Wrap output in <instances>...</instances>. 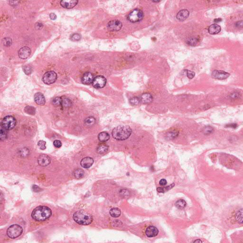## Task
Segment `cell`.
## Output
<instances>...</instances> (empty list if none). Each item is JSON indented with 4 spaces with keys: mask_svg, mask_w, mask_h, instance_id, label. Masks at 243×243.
Segmentation results:
<instances>
[{
    "mask_svg": "<svg viewBox=\"0 0 243 243\" xmlns=\"http://www.w3.org/2000/svg\"><path fill=\"white\" fill-rule=\"evenodd\" d=\"M52 215L51 210L47 206H40L33 210L31 216L38 221H43L50 218Z\"/></svg>",
    "mask_w": 243,
    "mask_h": 243,
    "instance_id": "obj_1",
    "label": "cell"
},
{
    "mask_svg": "<svg viewBox=\"0 0 243 243\" xmlns=\"http://www.w3.org/2000/svg\"><path fill=\"white\" fill-rule=\"evenodd\" d=\"M131 129L128 125H119L115 127L112 131V136L118 141L126 140L131 135Z\"/></svg>",
    "mask_w": 243,
    "mask_h": 243,
    "instance_id": "obj_2",
    "label": "cell"
},
{
    "mask_svg": "<svg viewBox=\"0 0 243 243\" xmlns=\"http://www.w3.org/2000/svg\"><path fill=\"white\" fill-rule=\"evenodd\" d=\"M73 219L77 223L84 226L90 224L93 219L90 214L83 210L76 212L73 215Z\"/></svg>",
    "mask_w": 243,
    "mask_h": 243,
    "instance_id": "obj_3",
    "label": "cell"
},
{
    "mask_svg": "<svg viewBox=\"0 0 243 243\" xmlns=\"http://www.w3.org/2000/svg\"><path fill=\"white\" fill-rule=\"evenodd\" d=\"M23 232V229L18 225L10 226L7 230V235L10 238H16L20 236Z\"/></svg>",
    "mask_w": 243,
    "mask_h": 243,
    "instance_id": "obj_4",
    "label": "cell"
},
{
    "mask_svg": "<svg viewBox=\"0 0 243 243\" xmlns=\"http://www.w3.org/2000/svg\"><path fill=\"white\" fill-rule=\"evenodd\" d=\"M144 16V13L142 10L139 9H134L129 13L127 19L131 23H137L142 20Z\"/></svg>",
    "mask_w": 243,
    "mask_h": 243,
    "instance_id": "obj_5",
    "label": "cell"
},
{
    "mask_svg": "<svg viewBox=\"0 0 243 243\" xmlns=\"http://www.w3.org/2000/svg\"><path fill=\"white\" fill-rule=\"evenodd\" d=\"M16 121L15 118L12 116H7L3 119L2 127L6 130L13 129L15 126Z\"/></svg>",
    "mask_w": 243,
    "mask_h": 243,
    "instance_id": "obj_6",
    "label": "cell"
},
{
    "mask_svg": "<svg viewBox=\"0 0 243 243\" xmlns=\"http://www.w3.org/2000/svg\"><path fill=\"white\" fill-rule=\"evenodd\" d=\"M57 74L53 71H50L45 73L42 77V81L47 84H52L57 79Z\"/></svg>",
    "mask_w": 243,
    "mask_h": 243,
    "instance_id": "obj_7",
    "label": "cell"
},
{
    "mask_svg": "<svg viewBox=\"0 0 243 243\" xmlns=\"http://www.w3.org/2000/svg\"><path fill=\"white\" fill-rule=\"evenodd\" d=\"M107 84V80L102 76H98L95 77L92 83L93 87L96 88H102Z\"/></svg>",
    "mask_w": 243,
    "mask_h": 243,
    "instance_id": "obj_8",
    "label": "cell"
},
{
    "mask_svg": "<svg viewBox=\"0 0 243 243\" xmlns=\"http://www.w3.org/2000/svg\"><path fill=\"white\" fill-rule=\"evenodd\" d=\"M230 74L227 72L222 70H214L212 73V77L216 80H224L228 78Z\"/></svg>",
    "mask_w": 243,
    "mask_h": 243,
    "instance_id": "obj_9",
    "label": "cell"
},
{
    "mask_svg": "<svg viewBox=\"0 0 243 243\" xmlns=\"http://www.w3.org/2000/svg\"><path fill=\"white\" fill-rule=\"evenodd\" d=\"M122 27V23L118 20H113L107 24V28L111 31H119L121 29Z\"/></svg>",
    "mask_w": 243,
    "mask_h": 243,
    "instance_id": "obj_10",
    "label": "cell"
},
{
    "mask_svg": "<svg viewBox=\"0 0 243 243\" xmlns=\"http://www.w3.org/2000/svg\"><path fill=\"white\" fill-rule=\"evenodd\" d=\"M51 159L49 156L46 154H42L39 157L38 162L40 166L42 167L47 166L50 163Z\"/></svg>",
    "mask_w": 243,
    "mask_h": 243,
    "instance_id": "obj_11",
    "label": "cell"
},
{
    "mask_svg": "<svg viewBox=\"0 0 243 243\" xmlns=\"http://www.w3.org/2000/svg\"><path fill=\"white\" fill-rule=\"evenodd\" d=\"M94 78L93 75L91 73L86 72L82 76L81 81L84 84H90L93 83Z\"/></svg>",
    "mask_w": 243,
    "mask_h": 243,
    "instance_id": "obj_12",
    "label": "cell"
},
{
    "mask_svg": "<svg viewBox=\"0 0 243 243\" xmlns=\"http://www.w3.org/2000/svg\"><path fill=\"white\" fill-rule=\"evenodd\" d=\"M31 50L27 47H24L20 49L18 52V56L22 59H26L30 56Z\"/></svg>",
    "mask_w": 243,
    "mask_h": 243,
    "instance_id": "obj_13",
    "label": "cell"
},
{
    "mask_svg": "<svg viewBox=\"0 0 243 243\" xmlns=\"http://www.w3.org/2000/svg\"><path fill=\"white\" fill-rule=\"evenodd\" d=\"M159 230L154 226H149L145 230V234L148 237H154L158 235Z\"/></svg>",
    "mask_w": 243,
    "mask_h": 243,
    "instance_id": "obj_14",
    "label": "cell"
},
{
    "mask_svg": "<svg viewBox=\"0 0 243 243\" xmlns=\"http://www.w3.org/2000/svg\"><path fill=\"white\" fill-rule=\"evenodd\" d=\"M93 163H94V160L93 159V158L89 157H87L82 159L80 162V164H81V166L82 167H83L84 168L87 169V168H89L90 167L92 166Z\"/></svg>",
    "mask_w": 243,
    "mask_h": 243,
    "instance_id": "obj_15",
    "label": "cell"
},
{
    "mask_svg": "<svg viewBox=\"0 0 243 243\" xmlns=\"http://www.w3.org/2000/svg\"><path fill=\"white\" fill-rule=\"evenodd\" d=\"M78 1L76 0L70 1H62L60 2V4L63 7L66 9H71L77 5Z\"/></svg>",
    "mask_w": 243,
    "mask_h": 243,
    "instance_id": "obj_16",
    "label": "cell"
},
{
    "mask_svg": "<svg viewBox=\"0 0 243 243\" xmlns=\"http://www.w3.org/2000/svg\"><path fill=\"white\" fill-rule=\"evenodd\" d=\"M34 101L35 103L40 105H43L46 103L45 97L41 93H37L34 95Z\"/></svg>",
    "mask_w": 243,
    "mask_h": 243,
    "instance_id": "obj_17",
    "label": "cell"
},
{
    "mask_svg": "<svg viewBox=\"0 0 243 243\" xmlns=\"http://www.w3.org/2000/svg\"><path fill=\"white\" fill-rule=\"evenodd\" d=\"M221 28L219 25L214 24L210 25L208 29V31L210 34L215 35L220 32Z\"/></svg>",
    "mask_w": 243,
    "mask_h": 243,
    "instance_id": "obj_18",
    "label": "cell"
},
{
    "mask_svg": "<svg viewBox=\"0 0 243 243\" xmlns=\"http://www.w3.org/2000/svg\"><path fill=\"white\" fill-rule=\"evenodd\" d=\"M189 12L188 10H182L178 13L176 17L179 20L183 21L186 20L189 17Z\"/></svg>",
    "mask_w": 243,
    "mask_h": 243,
    "instance_id": "obj_19",
    "label": "cell"
},
{
    "mask_svg": "<svg viewBox=\"0 0 243 243\" xmlns=\"http://www.w3.org/2000/svg\"><path fill=\"white\" fill-rule=\"evenodd\" d=\"M140 100L144 104H149L152 101V97L149 93H144L141 95Z\"/></svg>",
    "mask_w": 243,
    "mask_h": 243,
    "instance_id": "obj_20",
    "label": "cell"
},
{
    "mask_svg": "<svg viewBox=\"0 0 243 243\" xmlns=\"http://www.w3.org/2000/svg\"><path fill=\"white\" fill-rule=\"evenodd\" d=\"M98 139L101 142H105L109 140L110 139L109 134L105 131H103L100 133L98 135Z\"/></svg>",
    "mask_w": 243,
    "mask_h": 243,
    "instance_id": "obj_21",
    "label": "cell"
},
{
    "mask_svg": "<svg viewBox=\"0 0 243 243\" xmlns=\"http://www.w3.org/2000/svg\"><path fill=\"white\" fill-rule=\"evenodd\" d=\"M110 214L113 218H118L121 214V211L120 209L117 208H113L110 211Z\"/></svg>",
    "mask_w": 243,
    "mask_h": 243,
    "instance_id": "obj_22",
    "label": "cell"
},
{
    "mask_svg": "<svg viewBox=\"0 0 243 243\" xmlns=\"http://www.w3.org/2000/svg\"><path fill=\"white\" fill-rule=\"evenodd\" d=\"M72 105V102L70 99L66 97H61V105L64 107H70Z\"/></svg>",
    "mask_w": 243,
    "mask_h": 243,
    "instance_id": "obj_23",
    "label": "cell"
},
{
    "mask_svg": "<svg viewBox=\"0 0 243 243\" xmlns=\"http://www.w3.org/2000/svg\"><path fill=\"white\" fill-rule=\"evenodd\" d=\"M108 150V146L104 144H100L97 148V152L99 154H104L107 152Z\"/></svg>",
    "mask_w": 243,
    "mask_h": 243,
    "instance_id": "obj_24",
    "label": "cell"
},
{
    "mask_svg": "<svg viewBox=\"0 0 243 243\" xmlns=\"http://www.w3.org/2000/svg\"><path fill=\"white\" fill-rule=\"evenodd\" d=\"M73 175L77 179H81L84 176V171L81 169H77L73 171Z\"/></svg>",
    "mask_w": 243,
    "mask_h": 243,
    "instance_id": "obj_25",
    "label": "cell"
},
{
    "mask_svg": "<svg viewBox=\"0 0 243 243\" xmlns=\"http://www.w3.org/2000/svg\"><path fill=\"white\" fill-rule=\"evenodd\" d=\"M186 201L183 199H179L178 201H176L175 203V206L176 207L179 209H183L185 208L186 206Z\"/></svg>",
    "mask_w": 243,
    "mask_h": 243,
    "instance_id": "obj_26",
    "label": "cell"
},
{
    "mask_svg": "<svg viewBox=\"0 0 243 243\" xmlns=\"http://www.w3.org/2000/svg\"><path fill=\"white\" fill-rule=\"evenodd\" d=\"M174 186V184L173 183L169 185L168 186H167L165 187H159L157 189V191L159 192L160 193H164L166 191H168L170 189H172Z\"/></svg>",
    "mask_w": 243,
    "mask_h": 243,
    "instance_id": "obj_27",
    "label": "cell"
},
{
    "mask_svg": "<svg viewBox=\"0 0 243 243\" xmlns=\"http://www.w3.org/2000/svg\"><path fill=\"white\" fill-rule=\"evenodd\" d=\"M96 119L93 117H88L84 120V124L87 126H92L95 124Z\"/></svg>",
    "mask_w": 243,
    "mask_h": 243,
    "instance_id": "obj_28",
    "label": "cell"
},
{
    "mask_svg": "<svg viewBox=\"0 0 243 243\" xmlns=\"http://www.w3.org/2000/svg\"><path fill=\"white\" fill-rule=\"evenodd\" d=\"M24 111L26 113L30 115L35 114L36 109L32 106H26L24 108Z\"/></svg>",
    "mask_w": 243,
    "mask_h": 243,
    "instance_id": "obj_29",
    "label": "cell"
},
{
    "mask_svg": "<svg viewBox=\"0 0 243 243\" xmlns=\"http://www.w3.org/2000/svg\"><path fill=\"white\" fill-rule=\"evenodd\" d=\"M236 220L239 223L242 224L243 223V209L241 208L240 210L236 214Z\"/></svg>",
    "mask_w": 243,
    "mask_h": 243,
    "instance_id": "obj_30",
    "label": "cell"
},
{
    "mask_svg": "<svg viewBox=\"0 0 243 243\" xmlns=\"http://www.w3.org/2000/svg\"><path fill=\"white\" fill-rule=\"evenodd\" d=\"M52 104L56 107H58V106L61 105V97H55L52 100Z\"/></svg>",
    "mask_w": 243,
    "mask_h": 243,
    "instance_id": "obj_31",
    "label": "cell"
},
{
    "mask_svg": "<svg viewBox=\"0 0 243 243\" xmlns=\"http://www.w3.org/2000/svg\"><path fill=\"white\" fill-rule=\"evenodd\" d=\"M204 134H212L214 131V129L212 127L210 126H207L205 127L203 130Z\"/></svg>",
    "mask_w": 243,
    "mask_h": 243,
    "instance_id": "obj_32",
    "label": "cell"
},
{
    "mask_svg": "<svg viewBox=\"0 0 243 243\" xmlns=\"http://www.w3.org/2000/svg\"><path fill=\"white\" fill-rule=\"evenodd\" d=\"M140 101H141V100L139 99L138 97H134L133 98H131L130 100V103L132 105H138L140 103Z\"/></svg>",
    "mask_w": 243,
    "mask_h": 243,
    "instance_id": "obj_33",
    "label": "cell"
},
{
    "mask_svg": "<svg viewBox=\"0 0 243 243\" xmlns=\"http://www.w3.org/2000/svg\"><path fill=\"white\" fill-rule=\"evenodd\" d=\"M6 138H7V134L6 132V130L2 127L1 129V133H0V139L2 141H4Z\"/></svg>",
    "mask_w": 243,
    "mask_h": 243,
    "instance_id": "obj_34",
    "label": "cell"
},
{
    "mask_svg": "<svg viewBox=\"0 0 243 243\" xmlns=\"http://www.w3.org/2000/svg\"><path fill=\"white\" fill-rule=\"evenodd\" d=\"M3 44L6 47H9L12 44V40L10 38H5L3 40Z\"/></svg>",
    "mask_w": 243,
    "mask_h": 243,
    "instance_id": "obj_35",
    "label": "cell"
},
{
    "mask_svg": "<svg viewBox=\"0 0 243 243\" xmlns=\"http://www.w3.org/2000/svg\"><path fill=\"white\" fill-rule=\"evenodd\" d=\"M198 43V40L196 38H191L187 41V43L191 46H195Z\"/></svg>",
    "mask_w": 243,
    "mask_h": 243,
    "instance_id": "obj_36",
    "label": "cell"
},
{
    "mask_svg": "<svg viewBox=\"0 0 243 243\" xmlns=\"http://www.w3.org/2000/svg\"><path fill=\"white\" fill-rule=\"evenodd\" d=\"M46 142L45 141L43 140H40L38 143V146L40 149L43 150L46 148Z\"/></svg>",
    "mask_w": 243,
    "mask_h": 243,
    "instance_id": "obj_37",
    "label": "cell"
},
{
    "mask_svg": "<svg viewBox=\"0 0 243 243\" xmlns=\"http://www.w3.org/2000/svg\"><path fill=\"white\" fill-rule=\"evenodd\" d=\"M23 70L26 74L29 75L32 72V68L30 66H26L23 67Z\"/></svg>",
    "mask_w": 243,
    "mask_h": 243,
    "instance_id": "obj_38",
    "label": "cell"
},
{
    "mask_svg": "<svg viewBox=\"0 0 243 243\" xmlns=\"http://www.w3.org/2000/svg\"><path fill=\"white\" fill-rule=\"evenodd\" d=\"M81 35H80L79 34H74L71 37V40L74 41H78L81 39Z\"/></svg>",
    "mask_w": 243,
    "mask_h": 243,
    "instance_id": "obj_39",
    "label": "cell"
},
{
    "mask_svg": "<svg viewBox=\"0 0 243 243\" xmlns=\"http://www.w3.org/2000/svg\"><path fill=\"white\" fill-rule=\"evenodd\" d=\"M178 135V133L176 131H171L168 134L167 137L168 138H170V139H172L175 138L176 136H177Z\"/></svg>",
    "mask_w": 243,
    "mask_h": 243,
    "instance_id": "obj_40",
    "label": "cell"
},
{
    "mask_svg": "<svg viewBox=\"0 0 243 243\" xmlns=\"http://www.w3.org/2000/svg\"><path fill=\"white\" fill-rule=\"evenodd\" d=\"M186 74H187V76L189 78V79H192L193 78L195 74L194 72L193 71H191L190 70H186Z\"/></svg>",
    "mask_w": 243,
    "mask_h": 243,
    "instance_id": "obj_41",
    "label": "cell"
},
{
    "mask_svg": "<svg viewBox=\"0 0 243 243\" xmlns=\"http://www.w3.org/2000/svg\"><path fill=\"white\" fill-rule=\"evenodd\" d=\"M53 144L56 148H60L62 146V143L60 140H55L53 142Z\"/></svg>",
    "mask_w": 243,
    "mask_h": 243,
    "instance_id": "obj_42",
    "label": "cell"
},
{
    "mask_svg": "<svg viewBox=\"0 0 243 243\" xmlns=\"http://www.w3.org/2000/svg\"><path fill=\"white\" fill-rule=\"evenodd\" d=\"M160 185L161 186H165L167 184V181L165 179H161L159 182Z\"/></svg>",
    "mask_w": 243,
    "mask_h": 243,
    "instance_id": "obj_43",
    "label": "cell"
},
{
    "mask_svg": "<svg viewBox=\"0 0 243 243\" xmlns=\"http://www.w3.org/2000/svg\"><path fill=\"white\" fill-rule=\"evenodd\" d=\"M235 25L237 27L242 28L243 26V22L242 20L236 23Z\"/></svg>",
    "mask_w": 243,
    "mask_h": 243,
    "instance_id": "obj_44",
    "label": "cell"
},
{
    "mask_svg": "<svg viewBox=\"0 0 243 243\" xmlns=\"http://www.w3.org/2000/svg\"><path fill=\"white\" fill-rule=\"evenodd\" d=\"M50 19L52 20H56V18H57V16H56V15L55 14L53 13H51L50 14Z\"/></svg>",
    "mask_w": 243,
    "mask_h": 243,
    "instance_id": "obj_45",
    "label": "cell"
},
{
    "mask_svg": "<svg viewBox=\"0 0 243 243\" xmlns=\"http://www.w3.org/2000/svg\"><path fill=\"white\" fill-rule=\"evenodd\" d=\"M32 189H33L34 191L35 192H39V190H40V188L38 186L36 185H33L32 187Z\"/></svg>",
    "mask_w": 243,
    "mask_h": 243,
    "instance_id": "obj_46",
    "label": "cell"
},
{
    "mask_svg": "<svg viewBox=\"0 0 243 243\" xmlns=\"http://www.w3.org/2000/svg\"><path fill=\"white\" fill-rule=\"evenodd\" d=\"M42 26H43V25H42V24L40 23H37L36 24V27H38V29H40L42 28Z\"/></svg>",
    "mask_w": 243,
    "mask_h": 243,
    "instance_id": "obj_47",
    "label": "cell"
},
{
    "mask_svg": "<svg viewBox=\"0 0 243 243\" xmlns=\"http://www.w3.org/2000/svg\"><path fill=\"white\" fill-rule=\"evenodd\" d=\"M193 243H202L203 242L202 241L200 240V239H197L196 240L194 241L193 242Z\"/></svg>",
    "mask_w": 243,
    "mask_h": 243,
    "instance_id": "obj_48",
    "label": "cell"
},
{
    "mask_svg": "<svg viewBox=\"0 0 243 243\" xmlns=\"http://www.w3.org/2000/svg\"><path fill=\"white\" fill-rule=\"evenodd\" d=\"M228 127H233L234 126L235 128H236V126H237V125L236 124H231V125H228Z\"/></svg>",
    "mask_w": 243,
    "mask_h": 243,
    "instance_id": "obj_49",
    "label": "cell"
},
{
    "mask_svg": "<svg viewBox=\"0 0 243 243\" xmlns=\"http://www.w3.org/2000/svg\"><path fill=\"white\" fill-rule=\"evenodd\" d=\"M153 2H154V3H159L160 2V1H153Z\"/></svg>",
    "mask_w": 243,
    "mask_h": 243,
    "instance_id": "obj_50",
    "label": "cell"
}]
</instances>
